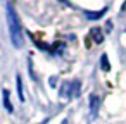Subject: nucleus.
Wrapping results in <instances>:
<instances>
[{
  "instance_id": "1",
  "label": "nucleus",
  "mask_w": 126,
  "mask_h": 124,
  "mask_svg": "<svg viewBox=\"0 0 126 124\" xmlns=\"http://www.w3.org/2000/svg\"><path fill=\"white\" fill-rule=\"evenodd\" d=\"M7 24H9V36H11V43L16 48H21L24 40H23V28H21V21L19 16L16 12V7L12 4L7 5Z\"/></svg>"
},
{
  "instance_id": "2",
  "label": "nucleus",
  "mask_w": 126,
  "mask_h": 124,
  "mask_svg": "<svg viewBox=\"0 0 126 124\" xmlns=\"http://www.w3.org/2000/svg\"><path fill=\"white\" fill-rule=\"evenodd\" d=\"M81 91V83L78 79H73V81H64L61 90H59V95L62 100H71L74 96H78Z\"/></svg>"
},
{
  "instance_id": "3",
  "label": "nucleus",
  "mask_w": 126,
  "mask_h": 124,
  "mask_svg": "<svg viewBox=\"0 0 126 124\" xmlns=\"http://www.w3.org/2000/svg\"><path fill=\"white\" fill-rule=\"evenodd\" d=\"M88 100H90V119L95 121V117L98 115V105H100V100H98V96H97L95 93H92Z\"/></svg>"
},
{
  "instance_id": "4",
  "label": "nucleus",
  "mask_w": 126,
  "mask_h": 124,
  "mask_svg": "<svg viewBox=\"0 0 126 124\" xmlns=\"http://www.w3.org/2000/svg\"><path fill=\"white\" fill-rule=\"evenodd\" d=\"M107 12V7H104L102 11H97V12H90V11H85V17L90 19V21H97L100 17H104V14Z\"/></svg>"
},
{
  "instance_id": "5",
  "label": "nucleus",
  "mask_w": 126,
  "mask_h": 124,
  "mask_svg": "<svg viewBox=\"0 0 126 124\" xmlns=\"http://www.w3.org/2000/svg\"><path fill=\"white\" fill-rule=\"evenodd\" d=\"M90 36L93 38L95 43H102V41H104V33H102L100 28H93V29L90 31Z\"/></svg>"
},
{
  "instance_id": "6",
  "label": "nucleus",
  "mask_w": 126,
  "mask_h": 124,
  "mask_svg": "<svg viewBox=\"0 0 126 124\" xmlns=\"http://www.w3.org/2000/svg\"><path fill=\"white\" fill-rule=\"evenodd\" d=\"M2 95H4V107H5V110L11 114V112L14 110V107H12V103H11V93H9V90H4Z\"/></svg>"
},
{
  "instance_id": "7",
  "label": "nucleus",
  "mask_w": 126,
  "mask_h": 124,
  "mask_svg": "<svg viewBox=\"0 0 126 124\" xmlns=\"http://www.w3.org/2000/svg\"><path fill=\"white\" fill-rule=\"evenodd\" d=\"M16 83H17V96H19V100L21 102H24V93H23V79H21V76L17 74V78H16Z\"/></svg>"
},
{
  "instance_id": "8",
  "label": "nucleus",
  "mask_w": 126,
  "mask_h": 124,
  "mask_svg": "<svg viewBox=\"0 0 126 124\" xmlns=\"http://www.w3.org/2000/svg\"><path fill=\"white\" fill-rule=\"evenodd\" d=\"M100 66H102V69H104V71H110V64H109V59H107V55H105V54L100 57Z\"/></svg>"
},
{
  "instance_id": "9",
  "label": "nucleus",
  "mask_w": 126,
  "mask_h": 124,
  "mask_svg": "<svg viewBox=\"0 0 126 124\" xmlns=\"http://www.w3.org/2000/svg\"><path fill=\"white\" fill-rule=\"evenodd\" d=\"M50 86H55V78H50Z\"/></svg>"
},
{
  "instance_id": "10",
  "label": "nucleus",
  "mask_w": 126,
  "mask_h": 124,
  "mask_svg": "<svg viewBox=\"0 0 126 124\" xmlns=\"http://www.w3.org/2000/svg\"><path fill=\"white\" fill-rule=\"evenodd\" d=\"M40 124H47V121H43V122H40Z\"/></svg>"
}]
</instances>
